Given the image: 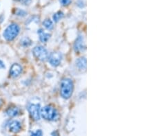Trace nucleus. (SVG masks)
<instances>
[{"label":"nucleus","instance_id":"1","mask_svg":"<svg viewBox=\"0 0 155 136\" xmlns=\"http://www.w3.org/2000/svg\"><path fill=\"white\" fill-rule=\"evenodd\" d=\"M73 87L71 79H64L61 83V96L64 99L70 98L73 92Z\"/></svg>","mask_w":155,"mask_h":136},{"label":"nucleus","instance_id":"2","mask_svg":"<svg viewBox=\"0 0 155 136\" xmlns=\"http://www.w3.org/2000/svg\"><path fill=\"white\" fill-rule=\"evenodd\" d=\"M20 28L16 24H12L7 27L3 33V36L8 41H11L14 40L18 36Z\"/></svg>","mask_w":155,"mask_h":136},{"label":"nucleus","instance_id":"3","mask_svg":"<svg viewBox=\"0 0 155 136\" xmlns=\"http://www.w3.org/2000/svg\"><path fill=\"white\" fill-rule=\"evenodd\" d=\"M40 115L46 120H54L57 118L58 113L53 107L48 105L41 109Z\"/></svg>","mask_w":155,"mask_h":136},{"label":"nucleus","instance_id":"4","mask_svg":"<svg viewBox=\"0 0 155 136\" xmlns=\"http://www.w3.org/2000/svg\"><path fill=\"white\" fill-rule=\"evenodd\" d=\"M33 54L37 59L41 61H45L48 58V52L43 46H36L33 48Z\"/></svg>","mask_w":155,"mask_h":136},{"label":"nucleus","instance_id":"5","mask_svg":"<svg viewBox=\"0 0 155 136\" xmlns=\"http://www.w3.org/2000/svg\"><path fill=\"white\" fill-rule=\"evenodd\" d=\"M40 104H31L28 107V111L30 117L35 121L40 119Z\"/></svg>","mask_w":155,"mask_h":136},{"label":"nucleus","instance_id":"6","mask_svg":"<svg viewBox=\"0 0 155 136\" xmlns=\"http://www.w3.org/2000/svg\"><path fill=\"white\" fill-rule=\"evenodd\" d=\"M49 63L53 67H57L61 63L62 60V55L59 52H52L48 56Z\"/></svg>","mask_w":155,"mask_h":136},{"label":"nucleus","instance_id":"7","mask_svg":"<svg viewBox=\"0 0 155 136\" xmlns=\"http://www.w3.org/2000/svg\"><path fill=\"white\" fill-rule=\"evenodd\" d=\"M74 51L78 52V53L86 50V43L83 36L79 35L76 39L74 44Z\"/></svg>","mask_w":155,"mask_h":136},{"label":"nucleus","instance_id":"8","mask_svg":"<svg viewBox=\"0 0 155 136\" xmlns=\"http://www.w3.org/2000/svg\"><path fill=\"white\" fill-rule=\"evenodd\" d=\"M21 72H22V67H21V66L19 65V64L15 63L11 66V69H10V75H11L12 77L16 78L20 75Z\"/></svg>","mask_w":155,"mask_h":136},{"label":"nucleus","instance_id":"9","mask_svg":"<svg viewBox=\"0 0 155 136\" xmlns=\"http://www.w3.org/2000/svg\"><path fill=\"white\" fill-rule=\"evenodd\" d=\"M21 128V123L17 120H14V121L11 122L9 124L10 131L13 132V133H18V132L20 131Z\"/></svg>","mask_w":155,"mask_h":136},{"label":"nucleus","instance_id":"10","mask_svg":"<svg viewBox=\"0 0 155 136\" xmlns=\"http://www.w3.org/2000/svg\"><path fill=\"white\" fill-rule=\"evenodd\" d=\"M37 34H39L40 40L42 43L47 42L50 37V34H49V33H47L46 32H44V30H43L42 29H40V30H39L38 32H37Z\"/></svg>","mask_w":155,"mask_h":136},{"label":"nucleus","instance_id":"11","mask_svg":"<svg viewBox=\"0 0 155 136\" xmlns=\"http://www.w3.org/2000/svg\"><path fill=\"white\" fill-rule=\"evenodd\" d=\"M76 65L77 67L80 69H86V59L85 57L79 58L76 60Z\"/></svg>","mask_w":155,"mask_h":136},{"label":"nucleus","instance_id":"12","mask_svg":"<svg viewBox=\"0 0 155 136\" xmlns=\"http://www.w3.org/2000/svg\"><path fill=\"white\" fill-rule=\"evenodd\" d=\"M19 109L17 107H10L6 110V114L9 117H15L18 115Z\"/></svg>","mask_w":155,"mask_h":136},{"label":"nucleus","instance_id":"13","mask_svg":"<svg viewBox=\"0 0 155 136\" xmlns=\"http://www.w3.org/2000/svg\"><path fill=\"white\" fill-rule=\"evenodd\" d=\"M43 26H44V28L47 29L48 30H51L52 28H53V23L52 21L50 20V19H47L46 20L44 21L43 22Z\"/></svg>","mask_w":155,"mask_h":136},{"label":"nucleus","instance_id":"14","mask_svg":"<svg viewBox=\"0 0 155 136\" xmlns=\"http://www.w3.org/2000/svg\"><path fill=\"white\" fill-rule=\"evenodd\" d=\"M31 44V41L29 38L25 37L21 40V45L23 47H28Z\"/></svg>","mask_w":155,"mask_h":136},{"label":"nucleus","instance_id":"15","mask_svg":"<svg viewBox=\"0 0 155 136\" xmlns=\"http://www.w3.org/2000/svg\"><path fill=\"white\" fill-rule=\"evenodd\" d=\"M63 17H64V13H63L62 12H58V13H55V14H54L52 18H53V20L54 22H58V21H59Z\"/></svg>","mask_w":155,"mask_h":136},{"label":"nucleus","instance_id":"16","mask_svg":"<svg viewBox=\"0 0 155 136\" xmlns=\"http://www.w3.org/2000/svg\"><path fill=\"white\" fill-rule=\"evenodd\" d=\"M16 14L17 15H18V16H20V17H24L25 15H26V12L24 11H23V10H21V9H17V11H16Z\"/></svg>","mask_w":155,"mask_h":136},{"label":"nucleus","instance_id":"17","mask_svg":"<svg viewBox=\"0 0 155 136\" xmlns=\"http://www.w3.org/2000/svg\"><path fill=\"white\" fill-rule=\"evenodd\" d=\"M59 1L61 4L62 6H64L69 5L71 3V0H59Z\"/></svg>","mask_w":155,"mask_h":136},{"label":"nucleus","instance_id":"18","mask_svg":"<svg viewBox=\"0 0 155 136\" xmlns=\"http://www.w3.org/2000/svg\"><path fill=\"white\" fill-rule=\"evenodd\" d=\"M42 134H43V133H42V131H41V130H37V131H36L35 132H33V133H31V135L41 136V135H42Z\"/></svg>","mask_w":155,"mask_h":136},{"label":"nucleus","instance_id":"19","mask_svg":"<svg viewBox=\"0 0 155 136\" xmlns=\"http://www.w3.org/2000/svg\"><path fill=\"white\" fill-rule=\"evenodd\" d=\"M19 1H20L23 4L28 5L31 2V1H32V0H19Z\"/></svg>","mask_w":155,"mask_h":136},{"label":"nucleus","instance_id":"20","mask_svg":"<svg viewBox=\"0 0 155 136\" xmlns=\"http://www.w3.org/2000/svg\"><path fill=\"white\" fill-rule=\"evenodd\" d=\"M5 67H5L4 63V62L0 60V69H4V68H5Z\"/></svg>","mask_w":155,"mask_h":136},{"label":"nucleus","instance_id":"21","mask_svg":"<svg viewBox=\"0 0 155 136\" xmlns=\"http://www.w3.org/2000/svg\"><path fill=\"white\" fill-rule=\"evenodd\" d=\"M1 104H2V101L0 100V107L1 106Z\"/></svg>","mask_w":155,"mask_h":136}]
</instances>
